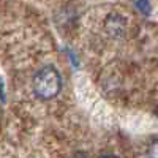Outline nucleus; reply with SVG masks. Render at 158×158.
Returning a JSON list of instances; mask_svg holds the SVG:
<instances>
[{"label": "nucleus", "mask_w": 158, "mask_h": 158, "mask_svg": "<svg viewBox=\"0 0 158 158\" xmlns=\"http://www.w3.org/2000/svg\"><path fill=\"white\" fill-rule=\"evenodd\" d=\"M62 89V79L54 67H44L33 76V92L38 98L51 100Z\"/></svg>", "instance_id": "1"}, {"label": "nucleus", "mask_w": 158, "mask_h": 158, "mask_svg": "<svg viewBox=\"0 0 158 158\" xmlns=\"http://www.w3.org/2000/svg\"><path fill=\"white\" fill-rule=\"evenodd\" d=\"M104 29H106V32L111 36L120 38L128 30V21H127L125 16L118 15V13H111V15L106 16V21H104Z\"/></svg>", "instance_id": "2"}, {"label": "nucleus", "mask_w": 158, "mask_h": 158, "mask_svg": "<svg viewBox=\"0 0 158 158\" xmlns=\"http://www.w3.org/2000/svg\"><path fill=\"white\" fill-rule=\"evenodd\" d=\"M135 6L142 13V15H150V11H152L149 0H136V2H135Z\"/></svg>", "instance_id": "3"}, {"label": "nucleus", "mask_w": 158, "mask_h": 158, "mask_svg": "<svg viewBox=\"0 0 158 158\" xmlns=\"http://www.w3.org/2000/svg\"><path fill=\"white\" fill-rule=\"evenodd\" d=\"M147 158H158V139L153 141L150 146H149V150H147Z\"/></svg>", "instance_id": "4"}, {"label": "nucleus", "mask_w": 158, "mask_h": 158, "mask_svg": "<svg viewBox=\"0 0 158 158\" xmlns=\"http://www.w3.org/2000/svg\"><path fill=\"white\" fill-rule=\"evenodd\" d=\"M73 158H90V156H89V153H85V152H76V153L73 155Z\"/></svg>", "instance_id": "5"}, {"label": "nucleus", "mask_w": 158, "mask_h": 158, "mask_svg": "<svg viewBox=\"0 0 158 158\" xmlns=\"http://www.w3.org/2000/svg\"><path fill=\"white\" fill-rule=\"evenodd\" d=\"M0 101H5V90H3V84L0 82Z\"/></svg>", "instance_id": "6"}, {"label": "nucleus", "mask_w": 158, "mask_h": 158, "mask_svg": "<svg viewBox=\"0 0 158 158\" xmlns=\"http://www.w3.org/2000/svg\"><path fill=\"white\" fill-rule=\"evenodd\" d=\"M98 158H117L115 155H101V156H98Z\"/></svg>", "instance_id": "7"}]
</instances>
